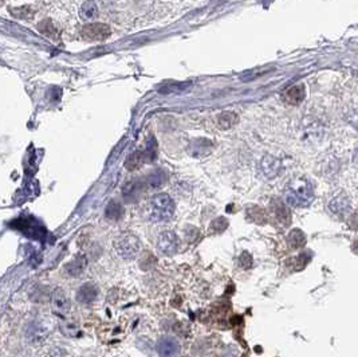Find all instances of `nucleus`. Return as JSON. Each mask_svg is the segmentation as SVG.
Instances as JSON below:
<instances>
[{
	"label": "nucleus",
	"instance_id": "f257e3e1",
	"mask_svg": "<svg viewBox=\"0 0 358 357\" xmlns=\"http://www.w3.org/2000/svg\"><path fill=\"white\" fill-rule=\"evenodd\" d=\"M286 201L294 207H307L314 200V189L312 183L306 178L291 180L285 191Z\"/></svg>",
	"mask_w": 358,
	"mask_h": 357
},
{
	"label": "nucleus",
	"instance_id": "f03ea898",
	"mask_svg": "<svg viewBox=\"0 0 358 357\" xmlns=\"http://www.w3.org/2000/svg\"><path fill=\"white\" fill-rule=\"evenodd\" d=\"M175 212V203L168 194H157L149 203V218L153 222L169 221Z\"/></svg>",
	"mask_w": 358,
	"mask_h": 357
},
{
	"label": "nucleus",
	"instance_id": "7ed1b4c3",
	"mask_svg": "<svg viewBox=\"0 0 358 357\" xmlns=\"http://www.w3.org/2000/svg\"><path fill=\"white\" fill-rule=\"evenodd\" d=\"M140 241L133 234H122L114 242V250L122 259L134 258L140 251Z\"/></svg>",
	"mask_w": 358,
	"mask_h": 357
},
{
	"label": "nucleus",
	"instance_id": "20e7f679",
	"mask_svg": "<svg viewBox=\"0 0 358 357\" xmlns=\"http://www.w3.org/2000/svg\"><path fill=\"white\" fill-rule=\"evenodd\" d=\"M81 34L83 39H86L89 42H98L109 37L110 28L108 24L104 23H89L83 27Z\"/></svg>",
	"mask_w": 358,
	"mask_h": 357
},
{
	"label": "nucleus",
	"instance_id": "39448f33",
	"mask_svg": "<svg viewBox=\"0 0 358 357\" xmlns=\"http://www.w3.org/2000/svg\"><path fill=\"white\" fill-rule=\"evenodd\" d=\"M71 304L66 293L62 289H57L51 295V309L58 317H66L70 312Z\"/></svg>",
	"mask_w": 358,
	"mask_h": 357
},
{
	"label": "nucleus",
	"instance_id": "423d86ee",
	"mask_svg": "<svg viewBox=\"0 0 358 357\" xmlns=\"http://www.w3.org/2000/svg\"><path fill=\"white\" fill-rule=\"evenodd\" d=\"M157 352L160 357H176L180 353V344L173 337H162L157 342Z\"/></svg>",
	"mask_w": 358,
	"mask_h": 357
},
{
	"label": "nucleus",
	"instance_id": "0eeeda50",
	"mask_svg": "<svg viewBox=\"0 0 358 357\" xmlns=\"http://www.w3.org/2000/svg\"><path fill=\"white\" fill-rule=\"evenodd\" d=\"M157 246H158V250L162 254H165V255L175 254L177 251V247H179V239H177L176 234H173L171 231L162 232L158 237Z\"/></svg>",
	"mask_w": 358,
	"mask_h": 357
},
{
	"label": "nucleus",
	"instance_id": "6e6552de",
	"mask_svg": "<svg viewBox=\"0 0 358 357\" xmlns=\"http://www.w3.org/2000/svg\"><path fill=\"white\" fill-rule=\"evenodd\" d=\"M260 169H262V174L265 175L266 178H272L279 175L280 169H282V163L272 156H265L262 158Z\"/></svg>",
	"mask_w": 358,
	"mask_h": 357
},
{
	"label": "nucleus",
	"instance_id": "1a4fd4ad",
	"mask_svg": "<svg viewBox=\"0 0 358 357\" xmlns=\"http://www.w3.org/2000/svg\"><path fill=\"white\" fill-rule=\"evenodd\" d=\"M97 295H98L97 286L93 284H86L83 285L82 288L78 290L77 299H78V302H81V304H90V302H93L94 299L97 298Z\"/></svg>",
	"mask_w": 358,
	"mask_h": 357
},
{
	"label": "nucleus",
	"instance_id": "9d476101",
	"mask_svg": "<svg viewBox=\"0 0 358 357\" xmlns=\"http://www.w3.org/2000/svg\"><path fill=\"white\" fill-rule=\"evenodd\" d=\"M329 208L332 210V212H334L336 215H346L349 214L350 211V201L346 196H338V198H334V199L330 201L329 204Z\"/></svg>",
	"mask_w": 358,
	"mask_h": 357
},
{
	"label": "nucleus",
	"instance_id": "9b49d317",
	"mask_svg": "<svg viewBox=\"0 0 358 357\" xmlns=\"http://www.w3.org/2000/svg\"><path fill=\"white\" fill-rule=\"evenodd\" d=\"M86 265H88L86 258L82 257V255H79V257L74 258L73 261H70V262L65 266V270H66V273H67L70 277H78L79 274L83 273V270L86 268Z\"/></svg>",
	"mask_w": 358,
	"mask_h": 357
},
{
	"label": "nucleus",
	"instance_id": "f8f14e48",
	"mask_svg": "<svg viewBox=\"0 0 358 357\" xmlns=\"http://www.w3.org/2000/svg\"><path fill=\"white\" fill-rule=\"evenodd\" d=\"M148 157H149V153L148 152H140V151L134 152L126 158L125 167L129 171H137V169H140L142 167V164L146 163V158Z\"/></svg>",
	"mask_w": 358,
	"mask_h": 357
},
{
	"label": "nucleus",
	"instance_id": "ddd939ff",
	"mask_svg": "<svg viewBox=\"0 0 358 357\" xmlns=\"http://www.w3.org/2000/svg\"><path fill=\"white\" fill-rule=\"evenodd\" d=\"M285 98L290 104H299L305 98V88L303 85H294L285 91Z\"/></svg>",
	"mask_w": 358,
	"mask_h": 357
},
{
	"label": "nucleus",
	"instance_id": "4468645a",
	"mask_svg": "<svg viewBox=\"0 0 358 357\" xmlns=\"http://www.w3.org/2000/svg\"><path fill=\"white\" fill-rule=\"evenodd\" d=\"M79 15L83 21H93L95 16L98 15V5L94 1H86L83 3L81 10H79Z\"/></svg>",
	"mask_w": 358,
	"mask_h": 357
},
{
	"label": "nucleus",
	"instance_id": "2eb2a0df",
	"mask_svg": "<svg viewBox=\"0 0 358 357\" xmlns=\"http://www.w3.org/2000/svg\"><path fill=\"white\" fill-rule=\"evenodd\" d=\"M289 243H290V246L294 247V248H299V247L305 246V243H306L305 234H303L301 230H294V231H291V234L289 235Z\"/></svg>",
	"mask_w": 358,
	"mask_h": 357
},
{
	"label": "nucleus",
	"instance_id": "dca6fc26",
	"mask_svg": "<svg viewBox=\"0 0 358 357\" xmlns=\"http://www.w3.org/2000/svg\"><path fill=\"white\" fill-rule=\"evenodd\" d=\"M236 122V116L234 113H223L222 116L219 117V125L222 126L223 129H228Z\"/></svg>",
	"mask_w": 358,
	"mask_h": 357
},
{
	"label": "nucleus",
	"instance_id": "f3484780",
	"mask_svg": "<svg viewBox=\"0 0 358 357\" xmlns=\"http://www.w3.org/2000/svg\"><path fill=\"white\" fill-rule=\"evenodd\" d=\"M122 214V207L118 204V203H115V201H112L109 205H108V208H106V216L109 218V219H118L119 216Z\"/></svg>",
	"mask_w": 358,
	"mask_h": 357
},
{
	"label": "nucleus",
	"instance_id": "a211bd4d",
	"mask_svg": "<svg viewBox=\"0 0 358 357\" xmlns=\"http://www.w3.org/2000/svg\"><path fill=\"white\" fill-rule=\"evenodd\" d=\"M276 203H278V204H274V208H275V210H274V215H275L280 222H283V223H285V218L289 219V218H290V216H289L290 212L287 211V208H286L285 205L280 203L279 200H276Z\"/></svg>",
	"mask_w": 358,
	"mask_h": 357
},
{
	"label": "nucleus",
	"instance_id": "6ab92c4d",
	"mask_svg": "<svg viewBox=\"0 0 358 357\" xmlns=\"http://www.w3.org/2000/svg\"><path fill=\"white\" fill-rule=\"evenodd\" d=\"M38 28L41 30L42 34H45V35H47V37H50V38H54L55 32H57L55 27H54V24H52L50 21L42 22L41 24L38 26Z\"/></svg>",
	"mask_w": 358,
	"mask_h": 357
},
{
	"label": "nucleus",
	"instance_id": "aec40b11",
	"mask_svg": "<svg viewBox=\"0 0 358 357\" xmlns=\"http://www.w3.org/2000/svg\"><path fill=\"white\" fill-rule=\"evenodd\" d=\"M62 332L68 337H75V335H78L79 333L77 324H70V322H67V324H63Z\"/></svg>",
	"mask_w": 358,
	"mask_h": 357
},
{
	"label": "nucleus",
	"instance_id": "412c9836",
	"mask_svg": "<svg viewBox=\"0 0 358 357\" xmlns=\"http://www.w3.org/2000/svg\"><path fill=\"white\" fill-rule=\"evenodd\" d=\"M242 266L246 268H248L251 265H252V258H251V255H249L248 252H244L243 255H242Z\"/></svg>",
	"mask_w": 358,
	"mask_h": 357
},
{
	"label": "nucleus",
	"instance_id": "4be33fe9",
	"mask_svg": "<svg viewBox=\"0 0 358 357\" xmlns=\"http://www.w3.org/2000/svg\"><path fill=\"white\" fill-rule=\"evenodd\" d=\"M353 158H354V161H356V163L358 164V147H357V149H356V152H354Z\"/></svg>",
	"mask_w": 358,
	"mask_h": 357
}]
</instances>
